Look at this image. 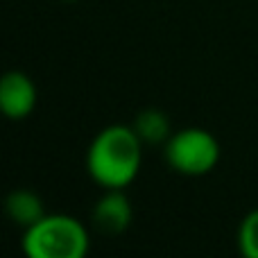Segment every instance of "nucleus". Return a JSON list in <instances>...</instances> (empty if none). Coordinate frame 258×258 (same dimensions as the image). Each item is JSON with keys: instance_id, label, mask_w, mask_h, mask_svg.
I'll list each match as a JSON object with an SVG mask.
<instances>
[{"instance_id": "f257e3e1", "label": "nucleus", "mask_w": 258, "mask_h": 258, "mask_svg": "<svg viewBox=\"0 0 258 258\" xmlns=\"http://www.w3.org/2000/svg\"><path fill=\"white\" fill-rule=\"evenodd\" d=\"M143 145L132 125L100 129L86 147V172L102 190H125L141 172Z\"/></svg>"}, {"instance_id": "f03ea898", "label": "nucleus", "mask_w": 258, "mask_h": 258, "mask_svg": "<svg viewBox=\"0 0 258 258\" xmlns=\"http://www.w3.org/2000/svg\"><path fill=\"white\" fill-rule=\"evenodd\" d=\"M21 247L27 258H84L91 236L82 220L68 213H45L23 229Z\"/></svg>"}, {"instance_id": "7ed1b4c3", "label": "nucleus", "mask_w": 258, "mask_h": 258, "mask_svg": "<svg viewBox=\"0 0 258 258\" xmlns=\"http://www.w3.org/2000/svg\"><path fill=\"white\" fill-rule=\"evenodd\" d=\"M165 163L183 177H204L220 163V141L204 127H183L163 143Z\"/></svg>"}, {"instance_id": "20e7f679", "label": "nucleus", "mask_w": 258, "mask_h": 258, "mask_svg": "<svg viewBox=\"0 0 258 258\" xmlns=\"http://www.w3.org/2000/svg\"><path fill=\"white\" fill-rule=\"evenodd\" d=\"M39 102L36 84L27 73L9 71L0 77V111L9 120H25Z\"/></svg>"}, {"instance_id": "39448f33", "label": "nucleus", "mask_w": 258, "mask_h": 258, "mask_svg": "<svg viewBox=\"0 0 258 258\" xmlns=\"http://www.w3.org/2000/svg\"><path fill=\"white\" fill-rule=\"evenodd\" d=\"M132 220L134 209L125 190H104L91 209V224L109 236L127 231Z\"/></svg>"}, {"instance_id": "423d86ee", "label": "nucleus", "mask_w": 258, "mask_h": 258, "mask_svg": "<svg viewBox=\"0 0 258 258\" xmlns=\"http://www.w3.org/2000/svg\"><path fill=\"white\" fill-rule=\"evenodd\" d=\"M5 211H7V218L21 229H27L45 215L41 195H36L34 190H27V188H18V190L9 192L5 200Z\"/></svg>"}, {"instance_id": "0eeeda50", "label": "nucleus", "mask_w": 258, "mask_h": 258, "mask_svg": "<svg viewBox=\"0 0 258 258\" xmlns=\"http://www.w3.org/2000/svg\"><path fill=\"white\" fill-rule=\"evenodd\" d=\"M132 127L136 129V134L141 136V141L145 145H161L170 138L172 134V125L170 118L165 116L161 109H143L136 118H134Z\"/></svg>"}, {"instance_id": "6e6552de", "label": "nucleus", "mask_w": 258, "mask_h": 258, "mask_svg": "<svg viewBox=\"0 0 258 258\" xmlns=\"http://www.w3.org/2000/svg\"><path fill=\"white\" fill-rule=\"evenodd\" d=\"M238 249L245 258H258V209L249 211L238 224Z\"/></svg>"}]
</instances>
